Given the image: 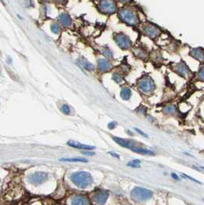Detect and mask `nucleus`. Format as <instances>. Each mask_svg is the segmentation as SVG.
<instances>
[{
	"instance_id": "obj_1",
	"label": "nucleus",
	"mask_w": 204,
	"mask_h": 205,
	"mask_svg": "<svg viewBox=\"0 0 204 205\" xmlns=\"http://www.w3.org/2000/svg\"><path fill=\"white\" fill-rule=\"evenodd\" d=\"M70 179L77 187L80 188H85L92 184L93 178L89 172L77 171L70 176Z\"/></svg>"
},
{
	"instance_id": "obj_2",
	"label": "nucleus",
	"mask_w": 204,
	"mask_h": 205,
	"mask_svg": "<svg viewBox=\"0 0 204 205\" xmlns=\"http://www.w3.org/2000/svg\"><path fill=\"white\" fill-rule=\"evenodd\" d=\"M118 16L124 23L130 25H134L138 23V16L136 12L130 8H122L119 10Z\"/></svg>"
},
{
	"instance_id": "obj_3",
	"label": "nucleus",
	"mask_w": 204,
	"mask_h": 205,
	"mask_svg": "<svg viewBox=\"0 0 204 205\" xmlns=\"http://www.w3.org/2000/svg\"><path fill=\"white\" fill-rule=\"evenodd\" d=\"M153 191L141 187H136L131 190L130 197L134 201L145 202L153 197Z\"/></svg>"
},
{
	"instance_id": "obj_4",
	"label": "nucleus",
	"mask_w": 204,
	"mask_h": 205,
	"mask_svg": "<svg viewBox=\"0 0 204 205\" xmlns=\"http://www.w3.org/2000/svg\"><path fill=\"white\" fill-rule=\"evenodd\" d=\"M138 88L142 93L149 94L152 92L155 88V84L153 79L149 76H144L140 78L137 83Z\"/></svg>"
},
{
	"instance_id": "obj_5",
	"label": "nucleus",
	"mask_w": 204,
	"mask_h": 205,
	"mask_svg": "<svg viewBox=\"0 0 204 205\" xmlns=\"http://www.w3.org/2000/svg\"><path fill=\"white\" fill-rule=\"evenodd\" d=\"M115 42L121 49L127 50L131 47L132 41L128 36L123 33H118L114 37Z\"/></svg>"
},
{
	"instance_id": "obj_6",
	"label": "nucleus",
	"mask_w": 204,
	"mask_h": 205,
	"mask_svg": "<svg viewBox=\"0 0 204 205\" xmlns=\"http://www.w3.org/2000/svg\"><path fill=\"white\" fill-rule=\"evenodd\" d=\"M98 8L104 14H113L117 11V5L114 1H101L99 2Z\"/></svg>"
},
{
	"instance_id": "obj_7",
	"label": "nucleus",
	"mask_w": 204,
	"mask_h": 205,
	"mask_svg": "<svg viewBox=\"0 0 204 205\" xmlns=\"http://www.w3.org/2000/svg\"><path fill=\"white\" fill-rule=\"evenodd\" d=\"M48 178V174L46 172L38 171L31 174L28 177V181L32 184H41L44 183Z\"/></svg>"
},
{
	"instance_id": "obj_8",
	"label": "nucleus",
	"mask_w": 204,
	"mask_h": 205,
	"mask_svg": "<svg viewBox=\"0 0 204 205\" xmlns=\"http://www.w3.org/2000/svg\"><path fill=\"white\" fill-rule=\"evenodd\" d=\"M109 197V193L107 190H99L92 195V200L96 204L103 205L107 202Z\"/></svg>"
},
{
	"instance_id": "obj_9",
	"label": "nucleus",
	"mask_w": 204,
	"mask_h": 205,
	"mask_svg": "<svg viewBox=\"0 0 204 205\" xmlns=\"http://www.w3.org/2000/svg\"><path fill=\"white\" fill-rule=\"evenodd\" d=\"M143 31L144 34L150 38H155L160 34V29L156 25L147 23L143 26Z\"/></svg>"
},
{
	"instance_id": "obj_10",
	"label": "nucleus",
	"mask_w": 204,
	"mask_h": 205,
	"mask_svg": "<svg viewBox=\"0 0 204 205\" xmlns=\"http://www.w3.org/2000/svg\"><path fill=\"white\" fill-rule=\"evenodd\" d=\"M174 70L177 74L183 77H187L189 74V69L186 64L183 62H180L176 64L174 66Z\"/></svg>"
},
{
	"instance_id": "obj_11",
	"label": "nucleus",
	"mask_w": 204,
	"mask_h": 205,
	"mask_svg": "<svg viewBox=\"0 0 204 205\" xmlns=\"http://www.w3.org/2000/svg\"><path fill=\"white\" fill-rule=\"evenodd\" d=\"M113 140H114L117 144H118L119 145L121 146V147L129 148L130 149V150H131L132 147L135 146V144L133 143V141H130V140H127V139L121 138V137H113Z\"/></svg>"
},
{
	"instance_id": "obj_12",
	"label": "nucleus",
	"mask_w": 204,
	"mask_h": 205,
	"mask_svg": "<svg viewBox=\"0 0 204 205\" xmlns=\"http://www.w3.org/2000/svg\"><path fill=\"white\" fill-rule=\"evenodd\" d=\"M71 205H87L88 200L86 197L83 195H75L71 198Z\"/></svg>"
},
{
	"instance_id": "obj_13",
	"label": "nucleus",
	"mask_w": 204,
	"mask_h": 205,
	"mask_svg": "<svg viewBox=\"0 0 204 205\" xmlns=\"http://www.w3.org/2000/svg\"><path fill=\"white\" fill-rule=\"evenodd\" d=\"M97 66H98L99 71L101 72H106L109 70L111 69L112 64L110 61L106 59H100L97 62Z\"/></svg>"
},
{
	"instance_id": "obj_14",
	"label": "nucleus",
	"mask_w": 204,
	"mask_h": 205,
	"mask_svg": "<svg viewBox=\"0 0 204 205\" xmlns=\"http://www.w3.org/2000/svg\"><path fill=\"white\" fill-rule=\"evenodd\" d=\"M191 56L198 61H204V50L201 48H192L190 50Z\"/></svg>"
},
{
	"instance_id": "obj_15",
	"label": "nucleus",
	"mask_w": 204,
	"mask_h": 205,
	"mask_svg": "<svg viewBox=\"0 0 204 205\" xmlns=\"http://www.w3.org/2000/svg\"><path fill=\"white\" fill-rule=\"evenodd\" d=\"M67 145H69V146H71V147H75V148L82 149V150H92V149H94V146L87 145V144H81V143H79V142H77V141H67Z\"/></svg>"
},
{
	"instance_id": "obj_16",
	"label": "nucleus",
	"mask_w": 204,
	"mask_h": 205,
	"mask_svg": "<svg viewBox=\"0 0 204 205\" xmlns=\"http://www.w3.org/2000/svg\"><path fill=\"white\" fill-rule=\"evenodd\" d=\"M131 150H133V151H134V152L138 153V154H147V155H153V154H154L153 151L149 150V149L144 148V147H138V146L136 145H135L134 147H132Z\"/></svg>"
},
{
	"instance_id": "obj_17",
	"label": "nucleus",
	"mask_w": 204,
	"mask_h": 205,
	"mask_svg": "<svg viewBox=\"0 0 204 205\" xmlns=\"http://www.w3.org/2000/svg\"><path fill=\"white\" fill-rule=\"evenodd\" d=\"M58 18H59L60 22H61L62 25H66V26H67V25L68 26V25H71V18L66 13L61 14V15H59V17H58Z\"/></svg>"
},
{
	"instance_id": "obj_18",
	"label": "nucleus",
	"mask_w": 204,
	"mask_h": 205,
	"mask_svg": "<svg viewBox=\"0 0 204 205\" xmlns=\"http://www.w3.org/2000/svg\"><path fill=\"white\" fill-rule=\"evenodd\" d=\"M131 96V90L127 87H124L120 91V97L123 100H128Z\"/></svg>"
},
{
	"instance_id": "obj_19",
	"label": "nucleus",
	"mask_w": 204,
	"mask_h": 205,
	"mask_svg": "<svg viewBox=\"0 0 204 205\" xmlns=\"http://www.w3.org/2000/svg\"><path fill=\"white\" fill-rule=\"evenodd\" d=\"M163 112L167 114H176L177 113V109L175 105L169 104L163 107Z\"/></svg>"
},
{
	"instance_id": "obj_20",
	"label": "nucleus",
	"mask_w": 204,
	"mask_h": 205,
	"mask_svg": "<svg viewBox=\"0 0 204 205\" xmlns=\"http://www.w3.org/2000/svg\"><path fill=\"white\" fill-rule=\"evenodd\" d=\"M80 63L81 64V65L83 66V68H85V69L88 70V71H92L94 69V66L90 62H89L88 61L85 59H83L80 61Z\"/></svg>"
},
{
	"instance_id": "obj_21",
	"label": "nucleus",
	"mask_w": 204,
	"mask_h": 205,
	"mask_svg": "<svg viewBox=\"0 0 204 205\" xmlns=\"http://www.w3.org/2000/svg\"><path fill=\"white\" fill-rule=\"evenodd\" d=\"M61 161H69V162H87L84 158H62L60 159Z\"/></svg>"
},
{
	"instance_id": "obj_22",
	"label": "nucleus",
	"mask_w": 204,
	"mask_h": 205,
	"mask_svg": "<svg viewBox=\"0 0 204 205\" xmlns=\"http://www.w3.org/2000/svg\"><path fill=\"white\" fill-rule=\"evenodd\" d=\"M127 166L130 167H133V168H140V160L138 159H135V160H131L130 162H128Z\"/></svg>"
},
{
	"instance_id": "obj_23",
	"label": "nucleus",
	"mask_w": 204,
	"mask_h": 205,
	"mask_svg": "<svg viewBox=\"0 0 204 205\" xmlns=\"http://www.w3.org/2000/svg\"><path fill=\"white\" fill-rule=\"evenodd\" d=\"M135 55H136V56L140 57V58H144L146 57V53L145 52L143 49H140V48L136 49V51H135Z\"/></svg>"
},
{
	"instance_id": "obj_24",
	"label": "nucleus",
	"mask_w": 204,
	"mask_h": 205,
	"mask_svg": "<svg viewBox=\"0 0 204 205\" xmlns=\"http://www.w3.org/2000/svg\"><path fill=\"white\" fill-rule=\"evenodd\" d=\"M51 30L53 33L58 34V33H59L60 30H61V28H60L59 25H58L57 23H54L51 25Z\"/></svg>"
},
{
	"instance_id": "obj_25",
	"label": "nucleus",
	"mask_w": 204,
	"mask_h": 205,
	"mask_svg": "<svg viewBox=\"0 0 204 205\" xmlns=\"http://www.w3.org/2000/svg\"><path fill=\"white\" fill-rule=\"evenodd\" d=\"M102 53L104 54V55L106 57V58H112V55H112L111 51H110L108 48H104V49L102 50Z\"/></svg>"
},
{
	"instance_id": "obj_26",
	"label": "nucleus",
	"mask_w": 204,
	"mask_h": 205,
	"mask_svg": "<svg viewBox=\"0 0 204 205\" xmlns=\"http://www.w3.org/2000/svg\"><path fill=\"white\" fill-rule=\"evenodd\" d=\"M61 111H62L63 113H64V114H69L70 113H71V109H70L69 106L67 105V104H63L62 106H61Z\"/></svg>"
},
{
	"instance_id": "obj_27",
	"label": "nucleus",
	"mask_w": 204,
	"mask_h": 205,
	"mask_svg": "<svg viewBox=\"0 0 204 205\" xmlns=\"http://www.w3.org/2000/svg\"><path fill=\"white\" fill-rule=\"evenodd\" d=\"M112 78H113L117 83H120L123 81L122 76L120 74H118V73H114V74H113V76H112Z\"/></svg>"
},
{
	"instance_id": "obj_28",
	"label": "nucleus",
	"mask_w": 204,
	"mask_h": 205,
	"mask_svg": "<svg viewBox=\"0 0 204 205\" xmlns=\"http://www.w3.org/2000/svg\"><path fill=\"white\" fill-rule=\"evenodd\" d=\"M197 76L199 80L204 81V66H202V68H200V70H199V72H198Z\"/></svg>"
},
{
	"instance_id": "obj_29",
	"label": "nucleus",
	"mask_w": 204,
	"mask_h": 205,
	"mask_svg": "<svg viewBox=\"0 0 204 205\" xmlns=\"http://www.w3.org/2000/svg\"><path fill=\"white\" fill-rule=\"evenodd\" d=\"M182 177H184V178H188V179H189V180H192V181H194L195 183H198V184H201V182H199V180H196V179H194V178H192V177H189V176L186 175V174H182Z\"/></svg>"
},
{
	"instance_id": "obj_30",
	"label": "nucleus",
	"mask_w": 204,
	"mask_h": 205,
	"mask_svg": "<svg viewBox=\"0 0 204 205\" xmlns=\"http://www.w3.org/2000/svg\"><path fill=\"white\" fill-rule=\"evenodd\" d=\"M116 126H117V123H116L115 121H112V122L109 123L107 127H108L110 129H114Z\"/></svg>"
},
{
	"instance_id": "obj_31",
	"label": "nucleus",
	"mask_w": 204,
	"mask_h": 205,
	"mask_svg": "<svg viewBox=\"0 0 204 205\" xmlns=\"http://www.w3.org/2000/svg\"><path fill=\"white\" fill-rule=\"evenodd\" d=\"M134 129H135V131H137V133H139V134H141L142 136H143V137H148V136L146 135V134H145L144 132H143V131H140V130L139 128H134Z\"/></svg>"
},
{
	"instance_id": "obj_32",
	"label": "nucleus",
	"mask_w": 204,
	"mask_h": 205,
	"mask_svg": "<svg viewBox=\"0 0 204 205\" xmlns=\"http://www.w3.org/2000/svg\"><path fill=\"white\" fill-rule=\"evenodd\" d=\"M171 177H172V178L173 179V180H179V176H178L176 174H175V173H172Z\"/></svg>"
},
{
	"instance_id": "obj_33",
	"label": "nucleus",
	"mask_w": 204,
	"mask_h": 205,
	"mask_svg": "<svg viewBox=\"0 0 204 205\" xmlns=\"http://www.w3.org/2000/svg\"><path fill=\"white\" fill-rule=\"evenodd\" d=\"M83 154H84V155L91 156V155H94V152H89V151H84V152H83Z\"/></svg>"
},
{
	"instance_id": "obj_34",
	"label": "nucleus",
	"mask_w": 204,
	"mask_h": 205,
	"mask_svg": "<svg viewBox=\"0 0 204 205\" xmlns=\"http://www.w3.org/2000/svg\"><path fill=\"white\" fill-rule=\"evenodd\" d=\"M109 154H110L111 156H113V157H117V158H119V157H120L119 154H116V153H114V152H109Z\"/></svg>"
},
{
	"instance_id": "obj_35",
	"label": "nucleus",
	"mask_w": 204,
	"mask_h": 205,
	"mask_svg": "<svg viewBox=\"0 0 204 205\" xmlns=\"http://www.w3.org/2000/svg\"><path fill=\"white\" fill-rule=\"evenodd\" d=\"M202 201H203V202H204V199H203V200H202Z\"/></svg>"
}]
</instances>
